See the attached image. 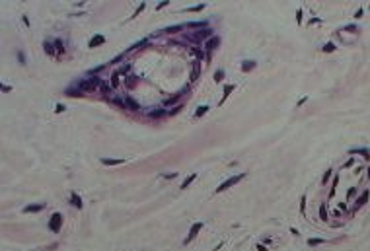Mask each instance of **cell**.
Listing matches in <instances>:
<instances>
[{"mask_svg":"<svg viewBox=\"0 0 370 251\" xmlns=\"http://www.w3.org/2000/svg\"><path fill=\"white\" fill-rule=\"evenodd\" d=\"M324 51H325V53H331V51H335V45H333V43H327V45L324 47Z\"/></svg>","mask_w":370,"mask_h":251,"instance_id":"25","label":"cell"},{"mask_svg":"<svg viewBox=\"0 0 370 251\" xmlns=\"http://www.w3.org/2000/svg\"><path fill=\"white\" fill-rule=\"evenodd\" d=\"M216 45H218V37H210V39L207 41V53L209 55H210V51H213Z\"/></svg>","mask_w":370,"mask_h":251,"instance_id":"10","label":"cell"},{"mask_svg":"<svg viewBox=\"0 0 370 251\" xmlns=\"http://www.w3.org/2000/svg\"><path fill=\"white\" fill-rule=\"evenodd\" d=\"M320 218H321V220H327V210H325V206L320 208Z\"/></svg>","mask_w":370,"mask_h":251,"instance_id":"23","label":"cell"},{"mask_svg":"<svg viewBox=\"0 0 370 251\" xmlns=\"http://www.w3.org/2000/svg\"><path fill=\"white\" fill-rule=\"evenodd\" d=\"M179 98H181V94H176V95H173V98L166 99V105H173V103H177V101H179Z\"/></svg>","mask_w":370,"mask_h":251,"instance_id":"15","label":"cell"},{"mask_svg":"<svg viewBox=\"0 0 370 251\" xmlns=\"http://www.w3.org/2000/svg\"><path fill=\"white\" fill-rule=\"evenodd\" d=\"M99 88H102V92H103V94H109V88H111V86H109L107 82H102V84H99Z\"/></svg>","mask_w":370,"mask_h":251,"instance_id":"21","label":"cell"},{"mask_svg":"<svg viewBox=\"0 0 370 251\" xmlns=\"http://www.w3.org/2000/svg\"><path fill=\"white\" fill-rule=\"evenodd\" d=\"M368 197H370V193H368V191H364V193H362V195H361V197H358V199H357V206H362L364 202L368 201Z\"/></svg>","mask_w":370,"mask_h":251,"instance_id":"12","label":"cell"},{"mask_svg":"<svg viewBox=\"0 0 370 251\" xmlns=\"http://www.w3.org/2000/svg\"><path fill=\"white\" fill-rule=\"evenodd\" d=\"M103 43H105V37H103V35H96L92 41H90V49H96V47L103 45Z\"/></svg>","mask_w":370,"mask_h":251,"instance_id":"7","label":"cell"},{"mask_svg":"<svg viewBox=\"0 0 370 251\" xmlns=\"http://www.w3.org/2000/svg\"><path fill=\"white\" fill-rule=\"evenodd\" d=\"M222 78H224V70H216V74H214V80H216V82H220Z\"/></svg>","mask_w":370,"mask_h":251,"instance_id":"22","label":"cell"},{"mask_svg":"<svg viewBox=\"0 0 370 251\" xmlns=\"http://www.w3.org/2000/svg\"><path fill=\"white\" fill-rule=\"evenodd\" d=\"M207 111H209V107H207V105H201V107L197 109V113H195V117H201V115H205V113H207Z\"/></svg>","mask_w":370,"mask_h":251,"instance_id":"17","label":"cell"},{"mask_svg":"<svg viewBox=\"0 0 370 251\" xmlns=\"http://www.w3.org/2000/svg\"><path fill=\"white\" fill-rule=\"evenodd\" d=\"M324 239H310V245H320Z\"/></svg>","mask_w":370,"mask_h":251,"instance_id":"29","label":"cell"},{"mask_svg":"<svg viewBox=\"0 0 370 251\" xmlns=\"http://www.w3.org/2000/svg\"><path fill=\"white\" fill-rule=\"evenodd\" d=\"M45 49H47V53H49V55H53V49H51V43H49V41L45 43Z\"/></svg>","mask_w":370,"mask_h":251,"instance_id":"30","label":"cell"},{"mask_svg":"<svg viewBox=\"0 0 370 251\" xmlns=\"http://www.w3.org/2000/svg\"><path fill=\"white\" fill-rule=\"evenodd\" d=\"M162 113H164V111H162V109H158V111H156V113H152V117H160V115H162Z\"/></svg>","mask_w":370,"mask_h":251,"instance_id":"34","label":"cell"},{"mask_svg":"<svg viewBox=\"0 0 370 251\" xmlns=\"http://www.w3.org/2000/svg\"><path fill=\"white\" fill-rule=\"evenodd\" d=\"M99 84H102V80L99 78H90V80H80V90H84V92H94Z\"/></svg>","mask_w":370,"mask_h":251,"instance_id":"1","label":"cell"},{"mask_svg":"<svg viewBox=\"0 0 370 251\" xmlns=\"http://www.w3.org/2000/svg\"><path fill=\"white\" fill-rule=\"evenodd\" d=\"M62 111H65V105H62V103L57 105V113H62Z\"/></svg>","mask_w":370,"mask_h":251,"instance_id":"32","label":"cell"},{"mask_svg":"<svg viewBox=\"0 0 370 251\" xmlns=\"http://www.w3.org/2000/svg\"><path fill=\"white\" fill-rule=\"evenodd\" d=\"M135 84H136V78H135V76H129V78H127V88H129V90H133Z\"/></svg>","mask_w":370,"mask_h":251,"instance_id":"16","label":"cell"},{"mask_svg":"<svg viewBox=\"0 0 370 251\" xmlns=\"http://www.w3.org/2000/svg\"><path fill=\"white\" fill-rule=\"evenodd\" d=\"M70 201H72V205L76 206V208H82V199H80V195H76V193H74Z\"/></svg>","mask_w":370,"mask_h":251,"instance_id":"13","label":"cell"},{"mask_svg":"<svg viewBox=\"0 0 370 251\" xmlns=\"http://www.w3.org/2000/svg\"><path fill=\"white\" fill-rule=\"evenodd\" d=\"M296 16H298L296 20H298V22H302V10H298V12H296Z\"/></svg>","mask_w":370,"mask_h":251,"instance_id":"33","label":"cell"},{"mask_svg":"<svg viewBox=\"0 0 370 251\" xmlns=\"http://www.w3.org/2000/svg\"><path fill=\"white\" fill-rule=\"evenodd\" d=\"M179 29H183V25H172V28H168L166 31L168 33H176V31H179Z\"/></svg>","mask_w":370,"mask_h":251,"instance_id":"19","label":"cell"},{"mask_svg":"<svg viewBox=\"0 0 370 251\" xmlns=\"http://www.w3.org/2000/svg\"><path fill=\"white\" fill-rule=\"evenodd\" d=\"M197 76H199V65H195V68H193V74H191V80H197Z\"/></svg>","mask_w":370,"mask_h":251,"instance_id":"24","label":"cell"},{"mask_svg":"<svg viewBox=\"0 0 370 251\" xmlns=\"http://www.w3.org/2000/svg\"><path fill=\"white\" fill-rule=\"evenodd\" d=\"M351 152H355V154H362V156H366V158H370V154H368V150H351Z\"/></svg>","mask_w":370,"mask_h":251,"instance_id":"27","label":"cell"},{"mask_svg":"<svg viewBox=\"0 0 370 251\" xmlns=\"http://www.w3.org/2000/svg\"><path fill=\"white\" fill-rule=\"evenodd\" d=\"M179 109H181V105H176V107H173V111H170V115H176Z\"/></svg>","mask_w":370,"mask_h":251,"instance_id":"31","label":"cell"},{"mask_svg":"<svg viewBox=\"0 0 370 251\" xmlns=\"http://www.w3.org/2000/svg\"><path fill=\"white\" fill-rule=\"evenodd\" d=\"M232 90H234V86H232V84H230V86H224V95H222V101L228 98V94L232 92Z\"/></svg>","mask_w":370,"mask_h":251,"instance_id":"18","label":"cell"},{"mask_svg":"<svg viewBox=\"0 0 370 251\" xmlns=\"http://www.w3.org/2000/svg\"><path fill=\"white\" fill-rule=\"evenodd\" d=\"M201 228H203V222H195L193 226H191V230H189V234H187V238H185V242H183V243H189V242H191V239L199 234V230H201Z\"/></svg>","mask_w":370,"mask_h":251,"instance_id":"4","label":"cell"},{"mask_svg":"<svg viewBox=\"0 0 370 251\" xmlns=\"http://www.w3.org/2000/svg\"><path fill=\"white\" fill-rule=\"evenodd\" d=\"M242 177H244V173H240V175H234V177H230V179H226L222 185H218V189H216V193H222V191H226V189H230L232 185H236L238 181H240Z\"/></svg>","mask_w":370,"mask_h":251,"instance_id":"2","label":"cell"},{"mask_svg":"<svg viewBox=\"0 0 370 251\" xmlns=\"http://www.w3.org/2000/svg\"><path fill=\"white\" fill-rule=\"evenodd\" d=\"M45 208V205H28L24 208V212H39V210H43Z\"/></svg>","mask_w":370,"mask_h":251,"instance_id":"9","label":"cell"},{"mask_svg":"<svg viewBox=\"0 0 370 251\" xmlns=\"http://www.w3.org/2000/svg\"><path fill=\"white\" fill-rule=\"evenodd\" d=\"M123 162H125L123 158H102V164L103 165H119Z\"/></svg>","mask_w":370,"mask_h":251,"instance_id":"6","label":"cell"},{"mask_svg":"<svg viewBox=\"0 0 370 251\" xmlns=\"http://www.w3.org/2000/svg\"><path fill=\"white\" fill-rule=\"evenodd\" d=\"M205 8V4H199V6H191L189 8V12H199V10H203Z\"/></svg>","mask_w":370,"mask_h":251,"instance_id":"26","label":"cell"},{"mask_svg":"<svg viewBox=\"0 0 370 251\" xmlns=\"http://www.w3.org/2000/svg\"><path fill=\"white\" fill-rule=\"evenodd\" d=\"M55 47H57V51H59V53H62V51H65V49H62V43H61V41H57V43H55Z\"/></svg>","mask_w":370,"mask_h":251,"instance_id":"28","label":"cell"},{"mask_svg":"<svg viewBox=\"0 0 370 251\" xmlns=\"http://www.w3.org/2000/svg\"><path fill=\"white\" fill-rule=\"evenodd\" d=\"M253 66H255V62H251V61H250V62H244V66H242V70H244V72H246V70H251Z\"/></svg>","mask_w":370,"mask_h":251,"instance_id":"20","label":"cell"},{"mask_svg":"<svg viewBox=\"0 0 370 251\" xmlns=\"http://www.w3.org/2000/svg\"><path fill=\"white\" fill-rule=\"evenodd\" d=\"M210 35H213V29L207 28V29H203V31H197L191 39H193V41H201V39H207V37H210Z\"/></svg>","mask_w":370,"mask_h":251,"instance_id":"5","label":"cell"},{"mask_svg":"<svg viewBox=\"0 0 370 251\" xmlns=\"http://www.w3.org/2000/svg\"><path fill=\"white\" fill-rule=\"evenodd\" d=\"M125 105H127V107H129L131 111H139V103H136V101L131 98V95H127V98H125Z\"/></svg>","mask_w":370,"mask_h":251,"instance_id":"8","label":"cell"},{"mask_svg":"<svg viewBox=\"0 0 370 251\" xmlns=\"http://www.w3.org/2000/svg\"><path fill=\"white\" fill-rule=\"evenodd\" d=\"M111 88H119V72H113L111 76Z\"/></svg>","mask_w":370,"mask_h":251,"instance_id":"14","label":"cell"},{"mask_svg":"<svg viewBox=\"0 0 370 251\" xmlns=\"http://www.w3.org/2000/svg\"><path fill=\"white\" fill-rule=\"evenodd\" d=\"M195 179H197V173H191V175H189V177H187V179H185L183 183H181V189H187V187L191 185V183H193Z\"/></svg>","mask_w":370,"mask_h":251,"instance_id":"11","label":"cell"},{"mask_svg":"<svg viewBox=\"0 0 370 251\" xmlns=\"http://www.w3.org/2000/svg\"><path fill=\"white\" fill-rule=\"evenodd\" d=\"M61 224H62V216L59 214V212H55V214L51 216V222H49V230H51V232H55V234H57V232H59V230H61Z\"/></svg>","mask_w":370,"mask_h":251,"instance_id":"3","label":"cell"}]
</instances>
